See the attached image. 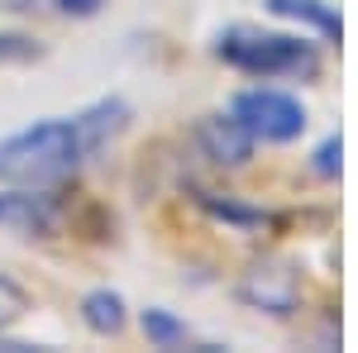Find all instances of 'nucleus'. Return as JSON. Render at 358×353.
<instances>
[{
  "mask_svg": "<svg viewBox=\"0 0 358 353\" xmlns=\"http://www.w3.org/2000/svg\"><path fill=\"white\" fill-rule=\"evenodd\" d=\"M72 219L67 187H5L0 182V234L10 239H57Z\"/></svg>",
  "mask_w": 358,
  "mask_h": 353,
  "instance_id": "nucleus-4",
  "label": "nucleus"
},
{
  "mask_svg": "<svg viewBox=\"0 0 358 353\" xmlns=\"http://www.w3.org/2000/svg\"><path fill=\"white\" fill-rule=\"evenodd\" d=\"M196 206H201V210H206V215L210 219H220V224H229V229H263V224H268V210H258V206H244V201H239V196H220V191H196Z\"/></svg>",
  "mask_w": 358,
  "mask_h": 353,
  "instance_id": "nucleus-10",
  "label": "nucleus"
},
{
  "mask_svg": "<svg viewBox=\"0 0 358 353\" xmlns=\"http://www.w3.org/2000/svg\"><path fill=\"white\" fill-rule=\"evenodd\" d=\"M229 72L248 82H315L320 77V43H310L301 29H258V24H224L210 43Z\"/></svg>",
  "mask_w": 358,
  "mask_h": 353,
  "instance_id": "nucleus-2",
  "label": "nucleus"
},
{
  "mask_svg": "<svg viewBox=\"0 0 358 353\" xmlns=\"http://www.w3.org/2000/svg\"><path fill=\"white\" fill-rule=\"evenodd\" d=\"M339 167H344V143H339V134H330L315 153H310V172H315V177H325V182H334V177H339Z\"/></svg>",
  "mask_w": 358,
  "mask_h": 353,
  "instance_id": "nucleus-13",
  "label": "nucleus"
},
{
  "mask_svg": "<svg viewBox=\"0 0 358 353\" xmlns=\"http://www.w3.org/2000/svg\"><path fill=\"white\" fill-rule=\"evenodd\" d=\"M43 57V38L29 29H0V67H24Z\"/></svg>",
  "mask_w": 358,
  "mask_h": 353,
  "instance_id": "nucleus-11",
  "label": "nucleus"
},
{
  "mask_svg": "<svg viewBox=\"0 0 358 353\" xmlns=\"http://www.w3.org/2000/svg\"><path fill=\"white\" fill-rule=\"evenodd\" d=\"M24 315H29V291H24V282H15L10 272H0V334H5V329H15Z\"/></svg>",
  "mask_w": 358,
  "mask_h": 353,
  "instance_id": "nucleus-12",
  "label": "nucleus"
},
{
  "mask_svg": "<svg viewBox=\"0 0 358 353\" xmlns=\"http://www.w3.org/2000/svg\"><path fill=\"white\" fill-rule=\"evenodd\" d=\"M134 124L124 96H101L72 115H48L0 138V182L5 187H72L106 148H115Z\"/></svg>",
  "mask_w": 358,
  "mask_h": 353,
  "instance_id": "nucleus-1",
  "label": "nucleus"
},
{
  "mask_svg": "<svg viewBox=\"0 0 358 353\" xmlns=\"http://www.w3.org/2000/svg\"><path fill=\"white\" fill-rule=\"evenodd\" d=\"M192 148L215 167V172H239V167L253 163V134L229 115V110H210L192 124Z\"/></svg>",
  "mask_w": 358,
  "mask_h": 353,
  "instance_id": "nucleus-6",
  "label": "nucleus"
},
{
  "mask_svg": "<svg viewBox=\"0 0 358 353\" xmlns=\"http://www.w3.org/2000/svg\"><path fill=\"white\" fill-rule=\"evenodd\" d=\"M34 5H38V0H34ZM43 5H53L57 15H67V20H91V15H101L106 0H43Z\"/></svg>",
  "mask_w": 358,
  "mask_h": 353,
  "instance_id": "nucleus-14",
  "label": "nucleus"
},
{
  "mask_svg": "<svg viewBox=\"0 0 358 353\" xmlns=\"http://www.w3.org/2000/svg\"><path fill=\"white\" fill-rule=\"evenodd\" d=\"M234 296H239V305L258 310V315L287 320V315L301 310V272H296V263H287V258H263V263H253L248 272H239Z\"/></svg>",
  "mask_w": 358,
  "mask_h": 353,
  "instance_id": "nucleus-5",
  "label": "nucleus"
},
{
  "mask_svg": "<svg viewBox=\"0 0 358 353\" xmlns=\"http://www.w3.org/2000/svg\"><path fill=\"white\" fill-rule=\"evenodd\" d=\"M77 315H82V325L96 339H120L129 329V301H124V291H115V287H91L77 301Z\"/></svg>",
  "mask_w": 358,
  "mask_h": 353,
  "instance_id": "nucleus-8",
  "label": "nucleus"
},
{
  "mask_svg": "<svg viewBox=\"0 0 358 353\" xmlns=\"http://www.w3.org/2000/svg\"><path fill=\"white\" fill-rule=\"evenodd\" d=\"M138 329L148 339V349H163V353H177V349H196V334L182 315H172L167 305H143L138 310Z\"/></svg>",
  "mask_w": 358,
  "mask_h": 353,
  "instance_id": "nucleus-9",
  "label": "nucleus"
},
{
  "mask_svg": "<svg viewBox=\"0 0 358 353\" xmlns=\"http://www.w3.org/2000/svg\"><path fill=\"white\" fill-rule=\"evenodd\" d=\"M229 115L244 124L253 143H268V148H282V143H296L306 134V106L282 91V86H244L229 96Z\"/></svg>",
  "mask_w": 358,
  "mask_h": 353,
  "instance_id": "nucleus-3",
  "label": "nucleus"
},
{
  "mask_svg": "<svg viewBox=\"0 0 358 353\" xmlns=\"http://www.w3.org/2000/svg\"><path fill=\"white\" fill-rule=\"evenodd\" d=\"M263 10L273 20H287L296 29H310L320 43H339L344 38V20L330 0H263Z\"/></svg>",
  "mask_w": 358,
  "mask_h": 353,
  "instance_id": "nucleus-7",
  "label": "nucleus"
}]
</instances>
